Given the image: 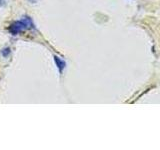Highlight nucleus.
I'll use <instances>...</instances> for the list:
<instances>
[{
  "mask_svg": "<svg viewBox=\"0 0 160 150\" xmlns=\"http://www.w3.org/2000/svg\"><path fill=\"white\" fill-rule=\"evenodd\" d=\"M34 28V23L32 19L29 16H24L22 19L14 21L10 26L8 27V31L11 35H18L28 29Z\"/></svg>",
  "mask_w": 160,
  "mask_h": 150,
  "instance_id": "obj_1",
  "label": "nucleus"
},
{
  "mask_svg": "<svg viewBox=\"0 0 160 150\" xmlns=\"http://www.w3.org/2000/svg\"><path fill=\"white\" fill-rule=\"evenodd\" d=\"M53 60H54L55 65H56V67L58 69V71L60 73H62L63 70L65 69V67H66V62H65L62 58L56 56V55H54V56H53Z\"/></svg>",
  "mask_w": 160,
  "mask_h": 150,
  "instance_id": "obj_2",
  "label": "nucleus"
},
{
  "mask_svg": "<svg viewBox=\"0 0 160 150\" xmlns=\"http://www.w3.org/2000/svg\"><path fill=\"white\" fill-rule=\"evenodd\" d=\"M10 54H11V49H10L9 47H5L1 50V55L5 58L8 57Z\"/></svg>",
  "mask_w": 160,
  "mask_h": 150,
  "instance_id": "obj_3",
  "label": "nucleus"
},
{
  "mask_svg": "<svg viewBox=\"0 0 160 150\" xmlns=\"http://www.w3.org/2000/svg\"><path fill=\"white\" fill-rule=\"evenodd\" d=\"M5 4H6L5 3V0H0V6H4Z\"/></svg>",
  "mask_w": 160,
  "mask_h": 150,
  "instance_id": "obj_4",
  "label": "nucleus"
},
{
  "mask_svg": "<svg viewBox=\"0 0 160 150\" xmlns=\"http://www.w3.org/2000/svg\"><path fill=\"white\" fill-rule=\"evenodd\" d=\"M29 1H30V2H32V3H35V2L37 1V0H29Z\"/></svg>",
  "mask_w": 160,
  "mask_h": 150,
  "instance_id": "obj_5",
  "label": "nucleus"
}]
</instances>
